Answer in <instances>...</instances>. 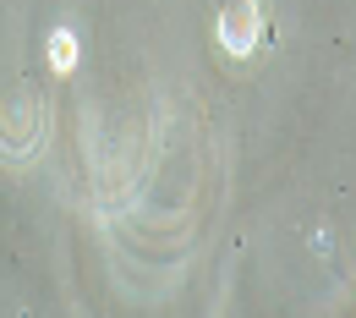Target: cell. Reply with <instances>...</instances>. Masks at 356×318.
<instances>
[{"label":"cell","mask_w":356,"mask_h":318,"mask_svg":"<svg viewBox=\"0 0 356 318\" xmlns=\"http://www.w3.org/2000/svg\"><path fill=\"white\" fill-rule=\"evenodd\" d=\"M49 143V104L33 83H17L0 93V165L6 170H28Z\"/></svg>","instance_id":"1"},{"label":"cell","mask_w":356,"mask_h":318,"mask_svg":"<svg viewBox=\"0 0 356 318\" xmlns=\"http://www.w3.org/2000/svg\"><path fill=\"white\" fill-rule=\"evenodd\" d=\"M264 33H268V6H258V0H236L214 17V45L230 61H252L264 49Z\"/></svg>","instance_id":"2"},{"label":"cell","mask_w":356,"mask_h":318,"mask_svg":"<svg viewBox=\"0 0 356 318\" xmlns=\"http://www.w3.org/2000/svg\"><path fill=\"white\" fill-rule=\"evenodd\" d=\"M44 61L55 77H72L77 72V61H83V33L72 28V22H55L44 33Z\"/></svg>","instance_id":"3"}]
</instances>
